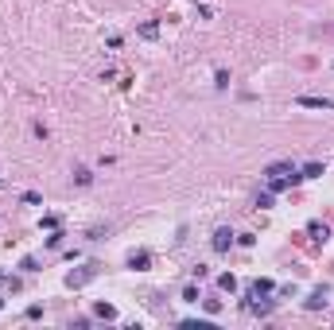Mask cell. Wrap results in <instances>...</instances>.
I'll use <instances>...</instances> for the list:
<instances>
[{
  "label": "cell",
  "instance_id": "9c48e42d",
  "mask_svg": "<svg viewBox=\"0 0 334 330\" xmlns=\"http://www.w3.org/2000/svg\"><path fill=\"white\" fill-rule=\"evenodd\" d=\"M218 287H221V291H237V280L226 272V276H218Z\"/></svg>",
  "mask_w": 334,
  "mask_h": 330
},
{
  "label": "cell",
  "instance_id": "8fae6325",
  "mask_svg": "<svg viewBox=\"0 0 334 330\" xmlns=\"http://www.w3.org/2000/svg\"><path fill=\"white\" fill-rule=\"evenodd\" d=\"M272 198H276L272 191H264V194H256V206H261V210H268V206H272Z\"/></svg>",
  "mask_w": 334,
  "mask_h": 330
},
{
  "label": "cell",
  "instance_id": "3957f363",
  "mask_svg": "<svg viewBox=\"0 0 334 330\" xmlns=\"http://www.w3.org/2000/svg\"><path fill=\"white\" fill-rule=\"evenodd\" d=\"M295 105L299 109H334L330 97H295Z\"/></svg>",
  "mask_w": 334,
  "mask_h": 330
},
{
  "label": "cell",
  "instance_id": "ba28073f",
  "mask_svg": "<svg viewBox=\"0 0 334 330\" xmlns=\"http://www.w3.org/2000/svg\"><path fill=\"white\" fill-rule=\"evenodd\" d=\"M94 315H97V319H117V307H113V303H97Z\"/></svg>",
  "mask_w": 334,
  "mask_h": 330
},
{
  "label": "cell",
  "instance_id": "52a82bcc",
  "mask_svg": "<svg viewBox=\"0 0 334 330\" xmlns=\"http://www.w3.org/2000/svg\"><path fill=\"white\" fill-rule=\"evenodd\" d=\"M128 264H132L136 272H140V268H148V264H152V256H148V252H132V256H128Z\"/></svg>",
  "mask_w": 334,
  "mask_h": 330
},
{
  "label": "cell",
  "instance_id": "6da1fadb",
  "mask_svg": "<svg viewBox=\"0 0 334 330\" xmlns=\"http://www.w3.org/2000/svg\"><path fill=\"white\" fill-rule=\"evenodd\" d=\"M264 175H268V179H291V175H299V171L291 167V159H276V163L264 167Z\"/></svg>",
  "mask_w": 334,
  "mask_h": 330
},
{
  "label": "cell",
  "instance_id": "7a4b0ae2",
  "mask_svg": "<svg viewBox=\"0 0 334 330\" xmlns=\"http://www.w3.org/2000/svg\"><path fill=\"white\" fill-rule=\"evenodd\" d=\"M94 276H97V264H89V268H82V272H70V276H66V287H82Z\"/></svg>",
  "mask_w": 334,
  "mask_h": 330
},
{
  "label": "cell",
  "instance_id": "8992f818",
  "mask_svg": "<svg viewBox=\"0 0 334 330\" xmlns=\"http://www.w3.org/2000/svg\"><path fill=\"white\" fill-rule=\"evenodd\" d=\"M319 307H326V287H315L307 296V311H319Z\"/></svg>",
  "mask_w": 334,
  "mask_h": 330
},
{
  "label": "cell",
  "instance_id": "4fadbf2b",
  "mask_svg": "<svg viewBox=\"0 0 334 330\" xmlns=\"http://www.w3.org/2000/svg\"><path fill=\"white\" fill-rule=\"evenodd\" d=\"M140 35H144V39H156L159 27H156V24H144V27H140Z\"/></svg>",
  "mask_w": 334,
  "mask_h": 330
},
{
  "label": "cell",
  "instance_id": "7c38bea8",
  "mask_svg": "<svg viewBox=\"0 0 334 330\" xmlns=\"http://www.w3.org/2000/svg\"><path fill=\"white\" fill-rule=\"evenodd\" d=\"M74 182H78V187H89V171H86V167H78V171H74Z\"/></svg>",
  "mask_w": 334,
  "mask_h": 330
},
{
  "label": "cell",
  "instance_id": "5bb4252c",
  "mask_svg": "<svg viewBox=\"0 0 334 330\" xmlns=\"http://www.w3.org/2000/svg\"><path fill=\"white\" fill-rule=\"evenodd\" d=\"M0 280H4V272H0Z\"/></svg>",
  "mask_w": 334,
  "mask_h": 330
},
{
  "label": "cell",
  "instance_id": "277c9868",
  "mask_svg": "<svg viewBox=\"0 0 334 330\" xmlns=\"http://www.w3.org/2000/svg\"><path fill=\"white\" fill-rule=\"evenodd\" d=\"M210 245H214V252H226L229 245H233V229H226V226H221L218 233H214V241H210Z\"/></svg>",
  "mask_w": 334,
  "mask_h": 330
},
{
  "label": "cell",
  "instance_id": "30bf717a",
  "mask_svg": "<svg viewBox=\"0 0 334 330\" xmlns=\"http://www.w3.org/2000/svg\"><path fill=\"white\" fill-rule=\"evenodd\" d=\"M319 175H323V163H307L303 167V179H319Z\"/></svg>",
  "mask_w": 334,
  "mask_h": 330
},
{
  "label": "cell",
  "instance_id": "9a60e30c",
  "mask_svg": "<svg viewBox=\"0 0 334 330\" xmlns=\"http://www.w3.org/2000/svg\"><path fill=\"white\" fill-rule=\"evenodd\" d=\"M0 307H4V299H0Z\"/></svg>",
  "mask_w": 334,
  "mask_h": 330
},
{
  "label": "cell",
  "instance_id": "5b68a950",
  "mask_svg": "<svg viewBox=\"0 0 334 330\" xmlns=\"http://www.w3.org/2000/svg\"><path fill=\"white\" fill-rule=\"evenodd\" d=\"M268 291H272V280H253V284H249V296H253V299H261V296H268Z\"/></svg>",
  "mask_w": 334,
  "mask_h": 330
}]
</instances>
